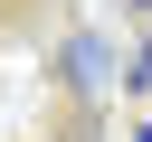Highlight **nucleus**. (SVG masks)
Masks as SVG:
<instances>
[{"label": "nucleus", "instance_id": "f03ea898", "mask_svg": "<svg viewBox=\"0 0 152 142\" xmlns=\"http://www.w3.org/2000/svg\"><path fill=\"white\" fill-rule=\"evenodd\" d=\"M114 85H124V95H152V38H142V47L124 57V76H114Z\"/></svg>", "mask_w": 152, "mask_h": 142}, {"label": "nucleus", "instance_id": "f257e3e1", "mask_svg": "<svg viewBox=\"0 0 152 142\" xmlns=\"http://www.w3.org/2000/svg\"><path fill=\"white\" fill-rule=\"evenodd\" d=\"M114 76H124V57H114L95 28H66V38H57V85H66L76 114H95V104L114 95Z\"/></svg>", "mask_w": 152, "mask_h": 142}, {"label": "nucleus", "instance_id": "7ed1b4c3", "mask_svg": "<svg viewBox=\"0 0 152 142\" xmlns=\"http://www.w3.org/2000/svg\"><path fill=\"white\" fill-rule=\"evenodd\" d=\"M133 142H152V123H142V133H133Z\"/></svg>", "mask_w": 152, "mask_h": 142}]
</instances>
